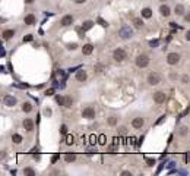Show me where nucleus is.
Segmentation results:
<instances>
[{
    "label": "nucleus",
    "instance_id": "1",
    "mask_svg": "<svg viewBox=\"0 0 190 176\" xmlns=\"http://www.w3.org/2000/svg\"><path fill=\"white\" fill-rule=\"evenodd\" d=\"M119 35L121 37L123 40H129V38H132V35H133V30L130 27H123L119 31Z\"/></svg>",
    "mask_w": 190,
    "mask_h": 176
},
{
    "label": "nucleus",
    "instance_id": "2",
    "mask_svg": "<svg viewBox=\"0 0 190 176\" xmlns=\"http://www.w3.org/2000/svg\"><path fill=\"white\" fill-rule=\"evenodd\" d=\"M126 56H127V54H126V52H124L123 48H116L113 52V59L116 60V62H123L126 59Z\"/></svg>",
    "mask_w": 190,
    "mask_h": 176
},
{
    "label": "nucleus",
    "instance_id": "3",
    "mask_svg": "<svg viewBox=\"0 0 190 176\" xmlns=\"http://www.w3.org/2000/svg\"><path fill=\"white\" fill-rule=\"evenodd\" d=\"M159 81H161V75H159V73L151 72V73L148 75V84H149V85H158Z\"/></svg>",
    "mask_w": 190,
    "mask_h": 176
},
{
    "label": "nucleus",
    "instance_id": "4",
    "mask_svg": "<svg viewBox=\"0 0 190 176\" xmlns=\"http://www.w3.org/2000/svg\"><path fill=\"white\" fill-rule=\"evenodd\" d=\"M136 65L139 68H146L149 65V57L146 54H141V56H137L136 57Z\"/></svg>",
    "mask_w": 190,
    "mask_h": 176
},
{
    "label": "nucleus",
    "instance_id": "5",
    "mask_svg": "<svg viewBox=\"0 0 190 176\" xmlns=\"http://www.w3.org/2000/svg\"><path fill=\"white\" fill-rule=\"evenodd\" d=\"M82 118H85V119H94L95 118V109H92V107H85L82 110Z\"/></svg>",
    "mask_w": 190,
    "mask_h": 176
},
{
    "label": "nucleus",
    "instance_id": "6",
    "mask_svg": "<svg viewBox=\"0 0 190 176\" xmlns=\"http://www.w3.org/2000/svg\"><path fill=\"white\" fill-rule=\"evenodd\" d=\"M165 100H167L165 93H162V91H157V93L154 94V101H155V103H158V104L165 103Z\"/></svg>",
    "mask_w": 190,
    "mask_h": 176
},
{
    "label": "nucleus",
    "instance_id": "7",
    "mask_svg": "<svg viewBox=\"0 0 190 176\" xmlns=\"http://www.w3.org/2000/svg\"><path fill=\"white\" fill-rule=\"evenodd\" d=\"M3 103H5V106H7V107H13V106L16 104V98H15L13 95H10V94H6V95L3 97Z\"/></svg>",
    "mask_w": 190,
    "mask_h": 176
},
{
    "label": "nucleus",
    "instance_id": "8",
    "mask_svg": "<svg viewBox=\"0 0 190 176\" xmlns=\"http://www.w3.org/2000/svg\"><path fill=\"white\" fill-rule=\"evenodd\" d=\"M167 62H168V65H177L180 62V54L179 53H170L167 56Z\"/></svg>",
    "mask_w": 190,
    "mask_h": 176
},
{
    "label": "nucleus",
    "instance_id": "9",
    "mask_svg": "<svg viewBox=\"0 0 190 176\" xmlns=\"http://www.w3.org/2000/svg\"><path fill=\"white\" fill-rule=\"evenodd\" d=\"M143 123H145V120H143L142 118H135V119L132 120V126H133L135 129H141V128L143 126Z\"/></svg>",
    "mask_w": 190,
    "mask_h": 176
},
{
    "label": "nucleus",
    "instance_id": "10",
    "mask_svg": "<svg viewBox=\"0 0 190 176\" xmlns=\"http://www.w3.org/2000/svg\"><path fill=\"white\" fill-rule=\"evenodd\" d=\"M72 22H73V16L72 15H66V16H63L61 18V25L63 27H69V25H72Z\"/></svg>",
    "mask_w": 190,
    "mask_h": 176
},
{
    "label": "nucleus",
    "instance_id": "11",
    "mask_svg": "<svg viewBox=\"0 0 190 176\" xmlns=\"http://www.w3.org/2000/svg\"><path fill=\"white\" fill-rule=\"evenodd\" d=\"M86 72L83 71V69H81V71H78L76 72V79H78L79 82H83V81H86Z\"/></svg>",
    "mask_w": 190,
    "mask_h": 176
},
{
    "label": "nucleus",
    "instance_id": "12",
    "mask_svg": "<svg viewBox=\"0 0 190 176\" xmlns=\"http://www.w3.org/2000/svg\"><path fill=\"white\" fill-rule=\"evenodd\" d=\"M23 128H25V131L31 132V131L34 129V122H32L31 119H25V120H23Z\"/></svg>",
    "mask_w": 190,
    "mask_h": 176
},
{
    "label": "nucleus",
    "instance_id": "13",
    "mask_svg": "<svg viewBox=\"0 0 190 176\" xmlns=\"http://www.w3.org/2000/svg\"><path fill=\"white\" fill-rule=\"evenodd\" d=\"M159 12H161V15H162V16H170L171 9H170L167 5H162V6L159 7Z\"/></svg>",
    "mask_w": 190,
    "mask_h": 176
},
{
    "label": "nucleus",
    "instance_id": "14",
    "mask_svg": "<svg viewBox=\"0 0 190 176\" xmlns=\"http://www.w3.org/2000/svg\"><path fill=\"white\" fill-rule=\"evenodd\" d=\"M92 52H94V46H92V44H85V46L82 47V53L86 54V56L91 54Z\"/></svg>",
    "mask_w": 190,
    "mask_h": 176
},
{
    "label": "nucleus",
    "instance_id": "15",
    "mask_svg": "<svg viewBox=\"0 0 190 176\" xmlns=\"http://www.w3.org/2000/svg\"><path fill=\"white\" fill-rule=\"evenodd\" d=\"M23 22L27 24V25H34L35 24V16L32 13H29V15H27V16L23 18Z\"/></svg>",
    "mask_w": 190,
    "mask_h": 176
},
{
    "label": "nucleus",
    "instance_id": "16",
    "mask_svg": "<svg viewBox=\"0 0 190 176\" xmlns=\"http://www.w3.org/2000/svg\"><path fill=\"white\" fill-rule=\"evenodd\" d=\"M13 35H15V31H13V30H6V31L3 32V38H5V40H10Z\"/></svg>",
    "mask_w": 190,
    "mask_h": 176
},
{
    "label": "nucleus",
    "instance_id": "17",
    "mask_svg": "<svg viewBox=\"0 0 190 176\" xmlns=\"http://www.w3.org/2000/svg\"><path fill=\"white\" fill-rule=\"evenodd\" d=\"M175 15H179V16H181V15H184V6L183 5H175Z\"/></svg>",
    "mask_w": 190,
    "mask_h": 176
},
{
    "label": "nucleus",
    "instance_id": "18",
    "mask_svg": "<svg viewBox=\"0 0 190 176\" xmlns=\"http://www.w3.org/2000/svg\"><path fill=\"white\" fill-rule=\"evenodd\" d=\"M92 27H94V22H92V21H86V22L82 25V30H83V32H85V31H89Z\"/></svg>",
    "mask_w": 190,
    "mask_h": 176
},
{
    "label": "nucleus",
    "instance_id": "19",
    "mask_svg": "<svg viewBox=\"0 0 190 176\" xmlns=\"http://www.w3.org/2000/svg\"><path fill=\"white\" fill-rule=\"evenodd\" d=\"M12 141H13L15 144H21L22 142V136L19 134H13V135H12Z\"/></svg>",
    "mask_w": 190,
    "mask_h": 176
},
{
    "label": "nucleus",
    "instance_id": "20",
    "mask_svg": "<svg viewBox=\"0 0 190 176\" xmlns=\"http://www.w3.org/2000/svg\"><path fill=\"white\" fill-rule=\"evenodd\" d=\"M142 16H143V18H151V16H152V10H151L149 7H145V9L142 10Z\"/></svg>",
    "mask_w": 190,
    "mask_h": 176
},
{
    "label": "nucleus",
    "instance_id": "21",
    "mask_svg": "<svg viewBox=\"0 0 190 176\" xmlns=\"http://www.w3.org/2000/svg\"><path fill=\"white\" fill-rule=\"evenodd\" d=\"M133 24H135L136 28H141L142 25H143V21H142L141 18H133Z\"/></svg>",
    "mask_w": 190,
    "mask_h": 176
},
{
    "label": "nucleus",
    "instance_id": "22",
    "mask_svg": "<svg viewBox=\"0 0 190 176\" xmlns=\"http://www.w3.org/2000/svg\"><path fill=\"white\" fill-rule=\"evenodd\" d=\"M75 159H76V156L75 154H70V153L65 156V161L66 163H72V161H75Z\"/></svg>",
    "mask_w": 190,
    "mask_h": 176
},
{
    "label": "nucleus",
    "instance_id": "23",
    "mask_svg": "<svg viewBox=\"0 0 190 176\" xmlns=\"http://www.w3.org/2000/svg\"><path fill=\"white\" fill-rule=\"evenodd\" d=\"M23 175H25V176H35V172H34L32 169L27 167V169H23Z\"/></svg>",
    "mask_w": 190,
    "mask_h": 176
},
{
    "label": "nucleus",
    "instance_id": "24",
    "mask_svg": "<svg viewBox=\"0 0 190 176\" xmlns=\"http://www.w3.org/2000/svg\"><path fill=\"white\" fill-rule=\"evenodd\" d=\"M22 110H23V112H27V113H29V112L32 110V106H31L29 103H23V106H22Z\"/></svg>",
    "mask_w": 190,
    "mask_h": 176
},
{
    "label": "nucleus",
    "instance_id": "25",
    "mask_svg": "<svg viewBox=\"0 0 190 176\" xmlns=\"http://www.w3.org/2000/svg\"><path fill=\"white\" fill-rule=\"evenodd\" d=\"M98 142H99L101 145H105V144H107V138H105V135H99V136H98Z\"/></svg>",
    "mask_w": 190,
    "mask_h": 176
},
{
    "label": "nucleus",
    "instance_id": "26",
    "mask_svg": "<svg viewBox=\"0 0 190 176\" xmlns=\"http://www.w3.org/2000/svg\"><path fill=\"white\" fill-rule=\"evenodd\" d=\"M65 100H66V97H61V95H57V97H56V101H57L60 106H65Z\"/></svg>",
    "mask_w": 190,
    "mask_h": 176
},
{
    "label": "nucleus",
    "instance_id": "27",
    "mask_svg": "<svg viewBox=\"0 0 190 176\" xmlns=\"http://www.w3.org/2000/svg\"><path fill=\"white\" fill-rule=\"evenodd\" d=\"M72 104H73L72 97H66V100H65V107H72Z\"/></svg>",
    "mask_w": 190,
    "mask_h": 176
},
{
    "label": "nucleus",
    "instance_id": "28",
    "mask_svg": "<svg viewBox=\"0 0 190 176\" xmlns=\"http://www.w3.org/2000/svg\"><path fill=\"white\" fill-rule=\"evenodd\" d=\"M73 142H75L73 135H67V136H66V144H67V145H72Z\"/></svg>",
    "mask_w": 190,
    "mask_h": 176
},
{
    "label": "nucleus",
    "instance_id": "29",
    "mask_svg": "<svg viewBox=\"0 0 190 176\" xmlns=\"http://www.w3.org/2000/svg\"><path fill=\"white\" fill-rule=\"evenodd\" d=\"M108 123L111 125V126H114V125L117 123V118H116V116H111V118H108Z\"/></svg>",
    "mask_w": 190,
    "mask_h": 176
},
{
    "label": "nucleus",
    "instance_id": "30",
    "mask_svg": "<svg viewBox=\"0 0 190 176\" xmlns=\"http://www.w3.org/2000/svg\"><path fill=\"white\" fill-rule=\"evenodd\" d=\"M149 46L151 47H158L159 46V40H151L149 41Z\"/></svg>",
    "mask_w": 190,
    "mask_h": 176
},
{
    "label": "nucleus",
    "instance_id": "31",
    "mask_svg": "<svg viewBox=\"0 0 190 176\" xmlns=\"http://www.w3.org/2000/svg\"><path fill=\"white\" fill-rule=\"evenodd\" d=\"M29 41H32V35L31 34H28V35L23 37V43H29Z\"/></svg>",
    "mask_w": 190,
    "mask_h": 176
},
{
    "label": "nucleus",
    "instance_id": "32",
    "mask_svg": "<svg viewBox=\"0 0 190 176\" xmlns=\"http://www.w3.org/2000/svg\"><path fill=\"white\" fill-rule=\"evenodd\" d=\"M187 132H189V129H187L186 126H181V128H180V135L184 136V135H187Z\"/></svg>",
    "mask_w": 190,
    "mask_h": 176
},
{
    "label": "nucleus",
    "instance_id": "33",
    "mask_svg": "<svg viewBox=\"0 0 190 176\" xmlns=\"http://www.w3.org/2000/svg\"><path fill=\"white\" fill-rule=\"evenodd\" d=\"M181 81H183V84H189V81H190L189 75H183V77H181Z\"/></svg>",
    "mask_w": 190,
    "mask_h": 176
},
{
    "label": "nucleus",
    "instance_id": "34",
    "mask_svg": "<svg viewBox=\"0 0 190 176\" xmlns=\"http://www.w3.org/2000/svg\"><path fill=\"white\" fill-rule=\"evenodd\" d=\"M146 165L148 166H154L155 165V160L154 159H146Z\"/></svg>",
    "mask_w": 190,
    "mask_h": 176
},
{
    "label": "nucleus",
    "instance_id": "35",
    "mask_svg": "<svg viewBox=\"0 0 190 176\" xmlns=\"http://www.w3.org/2000/svg\"><path fill=\"white\" fill-rule=\"evenodd\" d=\"M60 132H61L63 135H65V134H67V126H66V125H61V128H60Z\"/></svg>",
    "mask_w": 190,
    "mask_h": 176
},
{
    "label": "nucleus",
    "instance_id": "36",
    "mask_svg": "<svg viewBox=\"0 0 190 176\" xmlns=\"http://www.w3.org/2000/svg\"><path fill=\"white\" fill-rule=\"evenodd\" d=\"M103 69H104V65H97L95 66V72H103Z\"/></svg>",
    "mask_w": 190,
    "mask_h": 176
},
{
    "label": "nucleus",
    "instance_id": "37",
    "mask_svg": "<svg viewBox=\"0 0 190 176\" xmlns=\"http://www.w3.org/2000/svg\"><path fill=\"white\" fill-rule=\"evenodd\" d=\"M53 93H54V88H50V90L45 91V95H53Z\"/></svg>",
    "mask_w": 190,
    "mask_h": 176
},
{
    "label": "nucleus",
    "instance_id": "38",
    "mask_svg": "<svg viewBox=\"0 0 190 176\" xmlns=\"http://www.w3.org/2000/svg\"><path fill=\"white\" fill-rule=\"evenodd\" d=\"M44 115H45V116H51V110H50V109H45V110H44Z\"/></svg>",
    "mask_w": 190,
    "mask_h": 176
},
{
    "label": "nucleus",
    "instance_id": "39",
    "mask_svg": "<svg viewBox=\"0 0 190 176\" xmlns=\"http://www.w3.org/2000/svg\"><path fill=\"white\" fill-rule=\"evenodd\" d=\"M98 22H99V24H101V25H103V27H107V25H108V24H107V22H105V21H103V19H101V18H99V19H98Z\"/></svg>",
    "mask_w": 190,
    "mask_h": 176
},
{
    "label": "nucleus",
    "instance_id": "40",
    "mask_svg": "<svg viewBox=\"0 0 190 176\" xmlns=\"http://www.w3.org/2000/svg\"><path fill=\"white\" fill-rule=\"evenodd\" d=\"M76 47H78V46H76L75 43H73V44H69V46H67V48H69V50H75Z\"/></svg>",
    "mask_w": 190,
    "mask_h": 176
},
{
    "label": "nucleus",
    "instance_id": "41",
    "mask_svg": "<svg viewBox=\"0 0 190 176\" xmlns=\"http://www.w3.org/2000/svg\"><path fill=\"white\" fill-rule=\"evenodd\" d=\"M97 142V136L95 135H91V144H95Z\"/></svg>",
    "mask_w": 190,
    "mask_h": 176
},
{
    "label": "nucleus",
    "instance_id": "42",
    "mask_svg": "<svg viewBox=\"0 0 190 176\" xmlns=\"http://www.w3.org/2000/svg\"><path fill=\"white\" fill-rule=\"evenodd\" d=\"M121 175H123V176H132V173H130V172H127V170L121 172Z\"/></svg>",
    "mask_w": 190,
    "mask_h": 176
},
{
    "label": "nucleus",
    "instance_id": "43",
    "mask_svg": "<svg viewBox=\"0 0 190 176\" xmlns=\"http://www.w3.org/2000/svg\"><path fill=\"white\" fill-rule=\"evenodd\" d=\"M186 161H187V163H190V153H187V154H186Z\"/></svg>",
    "mask_w": 190,
    "mask_h": 176
},
{
    "label": "nucleus",
    "instance_id": "44",
    "mask_svg": "<svg viewBox=\"0 0 190 176\" xmlns=\"http://www.w3.org/2000/svg\"><path fill=\"white\" fill-rule=\"evenodd\" d=\"M186 38L190 41V31H187V32H186Z\"/></svg>",
    "mask_w": 190,
    "mask_h": 176
},
{
    "label": "nucleus",
    "instance_id": "45",
    "mask_svg": "<svg viewBox=\"0 0 190 176\" xmlns=\"http://www.w3.org/2000/svg\"><path fill=\"white\" fill-rule=\"evenodd\" d=\"M86 0H75V3H85Z\"/></svg>",
    "mask_w": 190,
    "mask_h": 176
},
{
    "label": "nucleus",
    "instance_id": "46",
    "mask_svg": "<svg viewBox=\"0 0 190 176\" xmlns=\"http://www.w3.org/2000/svg\"><path fill=\"white\" fill-rule=\"evenodd\" d=\"M184 19H186L187 22H190V13H189V15H186V16H184Z\"/></svg>",
    "mask_w": 190,
    "mask_h": 176
},
{
    "label": "nucleus",
    "instance_id": "47",
    "mask_svg": "<svg viewBox=\"0 0 190 176\" xmlns=\"http://www.w3.org/2000/svg\"><path fill=\"white\" fill-rule=\"evenodd\" d=\"M57 159H59V156H54V157H53V160H51V161H53V163H56V161H57Z\"/></svg>",
    "mask_w": 190,
    "mask_h": 176
},
{
    "label": "nucleus",
    "instance_id": "48",
    "mask_svg": "<svg viewBox=\"0 0 190 176\" xmlns=\"http://www.w3.org/2000/svg\"><path fill=\"white\" fill-rule=\"evenodd\" d=\"M32 2H34V0H25V3H28V5H31Z\"/></svg>",
    "mask_w": 190,
    "mask_h": 176
},
{
    "label": "nucleus",
    "instance_id": "49",
    "mask_svg": "<svg viewBox=\"0 0 190 176\" xmlns=\"http://www.w3.org/2000/svg\"><path fill=\"white\" fill-rule=\"evenodd\" d=\"M161 2H165V0H161Z\"/></svg>",
    "mask_w": 190,
    "mask_h": 176
}]
</instances>
